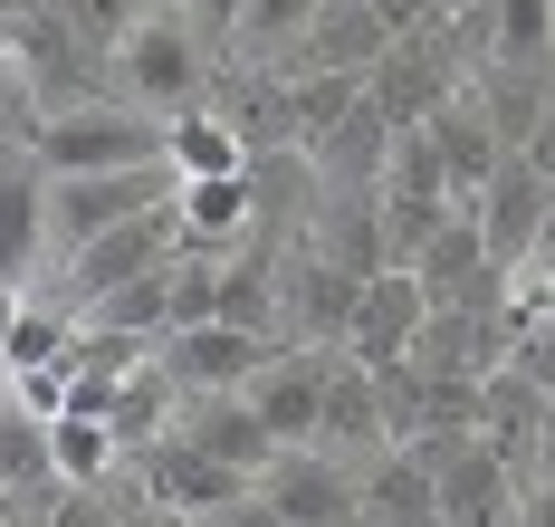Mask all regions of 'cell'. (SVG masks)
<instances>
[{
	"label": "cell",
	"mask_w": 555,
	"mask_h": 527,
	"mask_svg": "<svg viewBox=\"0 0 555 527\" xmlns=\"http://www.w3.org/2000/svg\"><path fill=\"white\" fill-rule=\"evenodd\" d=\"M441 10H450V20H460V10H469V0H441Z\"/></svg>",
	"instance_id": "836d02e7"
},
{
	"label": "cell",
	"mask_w": 555,
	"mask_h": 527,
	"mask_svg": "<svg viewBox=\"0 0 555 527\" xmlns=\"http://www.w3.org/2000/svg\"><path fill=\"white\" fill-rule=\"evenodd\" d=\"M29 154L49 173H125V164H172V116H144V106H77V116H39Z\"/></svg>",
	"instance_id": "277c9868"
},
{
	"label": "cell",
	"mask_w": 555,
	"mask_h": 527,
	"mask_svg": "<svg viewBox=\"0 0 555 527\" xmlns=\"http://www.w3.org/2000/svg\"><path fill=\"white\" fill-rule=\"evenodd\" d=\"M431 144H441V164H450V202L479 211V192H489L499 164H507V134H499V116H489V97H479V77L431 116Z\"/></svg>",
	"instance_id": "d6986e66"
},
{
	"label": "cell",
	"mask_w": 555,
	"mask_h": 527,
	"mask_svg": "<svg viewBox=\"0 0 555 527\" xmlns=\"http://www.w3.org/2000/svg\"><path fill=\"white\" fill-rule=\"evenodd\" d=\"M546 211H555V182L527 164V154H507L499 164V182L479 192V240H489V259H499L507 279L546 249Z\"/></svg>",
	"instance_id": "5bb4252c"
},
{
	"label": "cell",
	"mask_w": 555,
	"mask_h": 527,
	"mask_svg": "<svg viewBox=\"0 0 555 527\" xmlns=\"http://www.w3.org/2000/svg\"><path fill=\"white\" fill-rule=\"evenodd\" d=\"M527 164H537V173L555 182V106H546V116H537V134H527Z\"/></svg>",
	"instance_id": "f546056e"
},
{
	"label": "cell",
	"mask_w": 555,
	"mask_h": 527,
	"mask_svg": "<svg viewBox=\"0 0 555 527\" xmlns=\"http://www.w3.org/2000/svg\"><path fill=\"white\" fill-rule=\"evenodd\" d=\"M537 470H555V394H546V451H537Z\"/></svg>",
	"instance_id": "1f68e13d"
},
{
	"label": "cell",
	"mask_w": 555,
	"mask_h": 527,
	"mask_svg": "<svg viewBox=\"0 0 555 527\" xmlns=\"http://www.w3.org/2000/svg\"><path fill=\"white\" fill-rule=\"evenodd\" d=\"M182 173L172 164H125V173H49V240L57 259H77L87 240L125 231V221H144V211H164Z\"/></svg>",
	"instance_id": "5b68a950"
},
{
	"label": "cell",
	"mask_w": 555,
	"mask_h": 527,
	"mask_svg": "<svg viewBox=\"0 0 555 527\" xmlns=\"http://www.w3.org/2000/svg\"><path fill=\"white\" fill-rule=\"evenodd\" d=\"M507 527H555V470H537V479L517 489V518Z\"/></svg>",
	"instance_id": "83f0119b"
},
{
	"label": "cell",
	"mask_w": 555,
	"mask_h": 527,
	"mask_svg": "<svg viewBox=\"0 0 555 527\" xmlns=\"http://www.w3.org/2000/svg\"><path fill=\"white\" fill-rule=\"evenodd\" d=\"M0 49H10V20H0Z\"/></svg>",
	"instance_id": "e575fe53"
},
{
	"label": "cell",
	"mask_w": 555,
	"mask_h": 527,
	"mask_svg": "<svg viewBox=\"0 0 555 527\" xmlns=\"http://www.w3.org/2000/svg\"><path fill=\"white\" fill-rule=\"evenodd\" d=\"M134 479H144V499H164V509H182V518H202V527L259 489L249 470L211 461V451H202V441H182V432H164L154 451H134Z\"/></svg>",
	"instance_id": "30bf717a"
},
{
	"label": "cell",
	"mask_w": 555,
	"mask_h": 527,
	"mask_svg": "<svg viewBox=\"0 0 555 527\" xmlns=\"http://www.w3.org/2000/svg\"><path fill=\"white\" fill-rule=\"evenodd\" d=\"M546 394H555V384L517 374V364L479 374V432H489V441H499V451L527 470V479H537V451H546Z\"/></svg>",
	"instance_id": "ffe728a7"
},
{
	"label": "cell",
	"mask_w": 555,
	"mask_h": 527,
	"mask_svg": "<svg viewBox=\"0 0 555 527\" xmlns=\"http://www.w3.org/2000/svg\"><path fill=\"white\" fill-rule=\"evenodd\" d=\"M422 317H431V288L412 269H374L364 297H354V326H345V355L354 364H402L422 346Z\"/></svg>",
	"instance_id": "e0dca14e"
},
{
	"label": "cell",
	"mask_w": 555,
	"mask_h": 527,
	"mask_svg": "<svg viewBox=\"0 0 555 527\" xmlns=\"http://www.w3.org/2000/svg\"><path fill=\"white\" fill-rule=\"evenodd\" d=\"M192 240H182V192H172L164 211H144V221H125V231H106V240H87L77 259H67V307L87 317L96 297H115V288H134V279H154V269H172Z\"/></svg>",
	"instance_id": "52a82bcc"
},
{
	"label": "cell",
	"mask_w": 555,
	"mask_h": 527,
	"mask_svg": "<svg viewBox=\"0 0 555 527\" xmlns=\"http://www.w3.org/2000/svg\"><path fill=\"white\" fill-rule=\"evenodd\" d=\"M10 59L29 67L39 116H77V106H106V97H115V39H96L67 0L29 10V20L10 29Z\"/></svg>",
	"instance_id": "7a4b0ae2"
},
{
	"label": "cell",
	"mask_w": 555,
	"mask_h": 527,
	"mask_svg": "<svg viewBox=\"0 0 555 527\" xmlns=\"http://www.w3.org/2000/svg\"><path fill=\"white\" fill-rule=\"evenodd\" d=\"M172 173H182V182H202V173H249V144H240V125H230L211 97L172 116Z\"/></svg>",
	"instance_id": "d4e9b609"
},
{
	"label": "cell",
	"mask_w": 555,
	"mask_h": 527,
	"mask_svg": "<svg viewBox=\"0 0 555 527\" xmlns=\"http://www.w3.org/2000/svg\"><path fill=\"white\" fill-rule=\"evenodd\" d=\"M392 59V20L374 0H326L307 20V39L278 59V77H374Z\"/></svg>",
	"instance_id": "8fae6325"
},
{
	"label": "cell",
	"mask_w": 555,
	"mask_h": 527,
	"mask_svg": "<svg viewBox=\"0 0 555 527\" xmlns=\"http://www.w3.org/2000/svg\"><path fill=\"white\" fill-rule=\"evenodd\" d=\"M364 527H450L441 518V479L422 451H384L364 461Z\"/></svg>",
	"instance_id": "603a6c76"
},
{
	"label": "cell",
	"mask_w": 555,
	"mask_h": 527,
	"mask_svg": "<svg viewBox=\"0 0 555 527\" xmlns=\"http://www.w3.org/2000/svg\"><path fill=\"white\" fill-rule=\"evenodd\" d=\"M278 279H287V346H345L364 279H354V269H335L326 249H307V240H287Z\"/></svg>",
	"instance_id": "9a60e30c"
},
{
	"label": "cell",
	"mask_w": 555,
	"mask_h": 527,
	"mask_svg": "<svg viewBox=\"0 0 555 527\" xmlns=\"http://www.w3.org/2000/svg\"><path fill=\"white\" fill-rule=\"evenodd\" d=\"M317 451H335V461H354V470L392 451L384 374H374V364H354L345 346H335V374H326V422H317Z\"/></svg>",
	"instance_id": "2e32d148"
},
{
	"label": "cell",
	"mask_w": 555,
	"mask_h": 527,
	"mask_svg": "<svg viewBox=\"0 0 555 527\" xmlns=\"http://www.w3.org/2000/svg\"><path fill=\"white\" fill-rule=\"evenodd\" d=\"M182 441H202L211 461L249 470V479L278 461V432L259 422V403H249V394H192V403H182Z\"/></svg>",
	"instance_id": "44dd1931"
},
{
	"label": "cell",
	"mask_w": 555,
	"mask_h": 527,
	"mask_svg": "<svg viewBox=\"0 0 555 527\" xmlns=\"http://www.w3.org/2000/svg\"><path fill=\"white\" fill-rule=\"evenodd\" d=\"M249 231H259V192H249V173L182 182V240H192V249L230 259V249H249Z\"/></svg>",
	"instance_id": "7402d4cb"
},
{
	"label": "cell",
	"mask_w": 555,
	"mask_h": 527,
	"mask_svg": "<svg viewBox=\"0 0 555 527\" xmlns=\"http://www.w3.org/2000/svg\"><path fill=\"white\" fill-rule=\"evenodd\" d=\"M317 10H326V0H249L240 29H230V67H278L297 39H307Z\"/></svg>",
	"instance_id": "484cf974"
},
{
	"label": "cell",
	"mask_w": 555,
	"mask_h": 527,
	"mask_svg": "<svg viewBox=\"0 0 555 527\" xmlns=\"http://www.w3.org/2000/svg\"><path fill=\"white\" fill-rule=\"evenodd\" d=\"M29 10H49V0H0V20H10V29H20V20H29Z\"/></svg>",
	"instance_id": "4dcf8cb0"
},
{
	"label": "cell",
	"mask_w": 555,
	"mask_h": 527,
	"mask_svg": "<svg viewBox=\"0 0 555 527\" xmlns=\"http://www.w3.org/2000/svg\"><path fill=\"white\" fill-rule=\"evenodd\" d=\"M374 10L392 20V39H412V29H441V20H450L441 0H374Z\"/></svg>",
	"instance_id": "f1b7e54d"
},
{
	"label": "cell",
	"mask_w": 555,
	"mask_h": 527,
	"mask_svg": "<svg viewBox=\"0 0 555 527\" xmlns=\"http://www.w3.org/2000/svg\"><path fill=\"white\" fill-rule=\"evenodd\" d=\"M240 10H249V0H182V20L211 39V59H230V29H240Z\"/></svg>",
	"instance_id": "4316f807"
},
{
	"label": "cell",
	"mask_w": 555,
	"mask_h": 527,
	"mask_svg": "<svg viewBox=\"0 0 555 527\" xmlns=\"http://www.w3.org/2000/svg\"><path fill=\"white\" fill-rule=\"evenodd\" d=\"M326 374H335V346H278L269 364L249 374V403H259V422L278 432V451L317 441V422H326Z\"/></svg>",
	"instance_id": "4fadbf2b"
},
{
	"label": "cell",
	"mask_w": 555,
	"mask_h": 527,
	"mask_svg": "<svg viewBox=\"0 0 555 527\" xmlns=\"http://www.w3.org/2000/svg\"><path fill=\"white\" fill-rule=\"evenodd\" d=\"M431 479H441V518L450 527H507L517 518V489H527V470L507 461L489 432H431V441H412Z\"/></svg>",
	"instance_id": "8992f818"
},
{
	"label": "cell",
	"mask_w": 555,
	"mask_h": 527,
	"mask_svg": "<svg viewBox=\"0 0 555 527\" xmlns=\"http://www.w3.org/2000/svg\"><path fill=\"white\" fill-rule=\"evenodd\" d=\"M278 355V336H249V326H192V336H164V374L182 384V403L192 394H249V374Z\"/></svg>",
	"instance_id": "ac0fdd59"
},
{
	"label": "cell",
	"mask_w": 555,
	"mask_h": 527,
	"mask_svg": "<svg viewBox=\"0 0 555 527\" xmlns=\"http://www.w3.org/2000/svg\"><path fill=\"white\" fill-rule=\"evenodd\" d=\"M221 326L278 336L287 346V279H278V249H230L221 259Z\"/></svg>",
	"instance_id": "cb8c5ba5"
},
{
	"label": "cell",
	"mask_w": 555,
	"mask_h": 527,
	"mask_svg": "<svg viewBox=\"0 0 555 527\" xmlns=\"http://www.w3.org/2000/svg\"><path fill=\"white\" fill-rule=\"evenodd\" d=\"M297 87V154L326 182H374L392 154V116L374 106V77H287Z\"/></svg>",
	"instance_id": "6da1fadb"
},
{
	"label": "cell",
	"mask_w": 555,
	"mask_h": 527,
	"mask_svg": "<svg viewBox=\"0 0 555 527\" xmlns=\"http://www.w3.org/2000/svg\"><path fill=\"white\" fill-rule=\"evenodd\" d=\"M259 499H269L287 527H364V470L317 451V441H297V451H278L259 470Z\"/></svg>",
	"instance_id": "9c48e42d"
},
{
	"label": "cell",
	"mask_w": 555,
	"mask_h": 527,
	"mask_svg": "<svg viewBox=\"0 0 555 527\" xmlns=\"http://www.w3.org/2000/svg\"><path fill=\"white\" fill-rule=\"evenodd\" d=\"M115 97L144 106V116H182L211 97V39L182 20V10H154L115 39Z\"/></svg>",
	"instance_id": "3957f363"
},
{
	"label": "cell",
	"mask_w": 555,
	"mask_h": 527,
	"mask_svg": "<svg viewBox=\"0 0 555 527\" xmlns=\"http://www.w3.org/2000/svg\"><path fill=\"white\" fill-rule=\"evenodd\" d=\"M460 39H469L460 20H441V29H412V39H392V59L374 67V106L392 116V134H402V125H431L450 97L469 87V77H460Z\"/></svg>",
	"instance_id": "ba28073f"
},
{
	"label": "cell",
	"mask_w": 555,
	"mask_h": 527,
	"mask_svg": "<svg viewBox=\"0 0 555 527\" xmlns=\"http://www.w3.org/2000/svg\"><path fill=\"white\" fill-rule=\"evenodd\" d=\"M0 412H10V374H0Z\"/></svg>",
	"instance_id": "d6a6232c"
},
{
	"label": "cell",
	"mask_w": 555,
	"mask_h": 527,
	"mask_svg": "<svg viewBox=\"0 0 555 527\" xmlns=\"http://www.w3.org/2000/svg\"><path fill=\"white\" fill-rule=\"evenodd\" d=\"M49 164L29 144L0 154V288H39V259H49Z\"/></svg>",
	"instance_id": "7c38bea8"
}]
</instances>
